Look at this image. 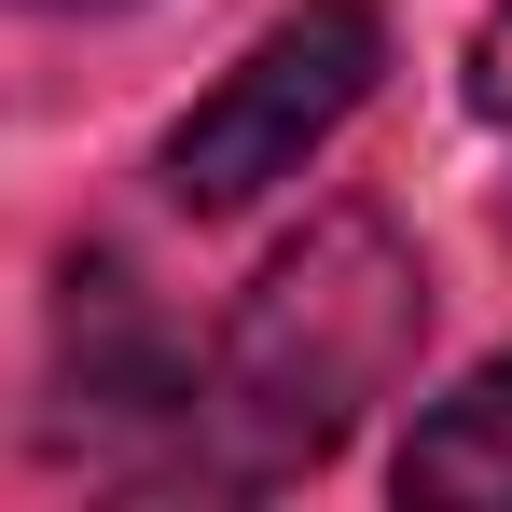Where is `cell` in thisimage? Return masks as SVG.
<instances>
[{
    "label": "cell",
    "instance_id": "4",
    "mask_svg": "<svg viewBox=\"0 0 512 512\" xmlns=\"http://www.w3.org/2000/svg\"><path fill=\"white\" fill-rule=\"evenodd\" d=\"M388 485H402L416 512H512V346L485 360V374H457V388L402 429Z\"/></svg>",
    "mask_w": 512,
    "mask_h": 512
},
{
    "label": "cell",
    "instance_id": "1",
    "mask_svg": "<svg viewBox=\"0 0 512 512\" xmlns=\"http://www.w3.org/2000/svg\"><path fill=\"white\" fill-rule=\"evenodd\" d=\"M416 346H429V263L388 208L346 194L236 291V319H222V346H208V374H194L153 471L208 485V499L291 485L416 374Z\"/></svg>",
    "mask_w": 512,
    "mask_h": 512
},
{
    "label": "cell",
    "instance_id": "2",
    "mask_svg": "<svg viewBox=\"0 0 512 512\" xmlns=\"http://www.w3.org/2000/svg\"><path fill=\"white\" fill-rule=\"evenodd\" d=\"M374 70H388V14L374 0H291L250 56L167 125V153H153L167 208L180 222H236L250 194L305 180V153H333V125L374 97Z\"/></svg>",
    "mask_w": 512,
    "mask_h": 512
},
{
    "label": "cell",
    "instance_id": "3",
    "mask_svg": "<svg viewBox=\"0 0 512 512\" xmlns=\"http://www.w3.org/2000/svg\"><path fill=\"white\" fill-rule=\"evenodd\" d=\"M42 402H56V443H84V457H139V443L167 457L180 402H194V333L167 319V291L125 250L56 263V374H42Z\"/></svg>",
    "mask_w": 512,
    "mask_h": 512
},
{
    "label": "cell",
    "instance_id": "6",
    "mask_svg": "<svg viewBox=\"0 0 512 512\" xmlns=\"http://www.w3.org/2000/svg\"><path fill=\"white\" fill-rule=\"evenodd\" d=\"M28 14H97V0H28Z\"/></svg>",
    "mask_w": 512,
    "mask_h": 512
},
{
    "label": "cell",
    "instance_id": "5",
    "mask_svg": "<svg viewBox=\"0 0 512 512\" xmlns=\"http://www.w3.org/2000/svg\"><path fill=\"white\" fill-rule=\"evenodd\" d=\"M471 111H485V125H512V0L471 28Z\"/></svg>",
    "mask_w": 512,
    "mask_h": 512
}]
</instances>
